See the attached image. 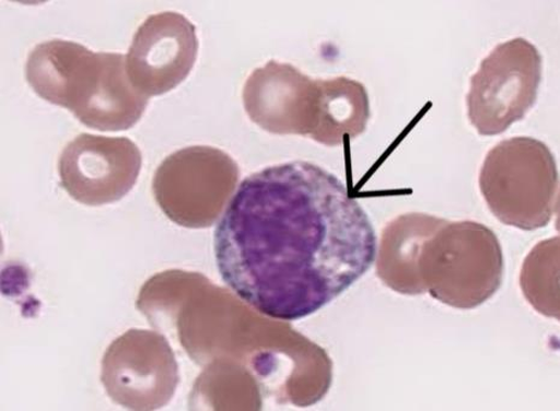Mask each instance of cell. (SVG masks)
I'll list each match as a JSON object with an SVG mask.
<instances>
[{
  "instance_id": "1",
  "label": "cell",
  "mask_w": 560,
  "mask_h": 411,
  "mask_svg": "<svg viewBox=\"0 0 560 411\" xmlns=\"http://www.w3.org/2000/svg\"><path fill=\"white\" fill-rule=\"evenodd\" d=\"M376 251L370 216L342 180L300 161L243 180L214 233L224 283L280 321L330 305L370 271Z\"/></svg>"
},
{
  "instance_id": "2",
  "label": "cell",
  "mask_w": 560,
  "mask_h": 411,
  "mask_svg": "<svg viewBox=\"0 0 560 411\" xmlns=\"http://www.w3.org/2000/svg\"><path fill=\"white\" fill-rule=\"evenodd\" d=\"M26 78L36 94L104 131L136 126L149 105L127 74L126 57L95 54L74 42L50 40L31 52Z\"/></svg>"
},
{
  "instance_id": "3",
  "label": "cell",
  "mask_w": 560,
  "mask_h": 411,
  "mask_svg": "<svg viewBox=\"0 0 560 411\" xmlns=\"http://www.w3.org/2000/svg\"><path fill=\"white\" fill-rule=\"evenodd\" d=\"M419 274L424 293L442 304L457 309L477 308L502 286L501 242L481 223L445 221L425 240Z\"/></svg>"
},
{
  "instance_id": "4",
  "label": "cell",
  "mask_w": 560,
  "mask_h": 411,
  "mask_svg": "<svg viewBox=\"0 0 560 411\" xmlns=\"http://www.w3.org/2000/svg\"><path fill=\"white\" fill-rule=\"evenodd\" d=\"M479 184L490 211L505 225L533 232L549 225L557 212L556 158L537 139L499 142L486 156Z\"/></svg>"
},
{
  "instance_id": "5",
  "label": "cell",
  "mask_w": 560,
  "mask_h": 411,
  "mask_svg": "<svg viewBox=\"0 0 560 411\" xmlns=\"http://www.w3.org/2000/svg\"><path fill=\"white\" fill-rule=\"evenodd\" d=\"M541 77L542 57L530 42L499 44L470 79V124L482 137L502 134L537 103Z\"/></svg>"
},
{
  "instance_id": "6",
  "label": "cell",
  "mask_w": 560,
  "mask_h": 411,
  "mask_svg": "<svg viewBox=\"0 0 560 411\" xmlns=\"http://www.w3.org/2000/svg\"><path fill=\"white\" fill-rule=\"evenodd\" d=\"M238 168L222 151L182 150L164 162L154 179L162 209L182 226H211L236 187Z\"/></svg>"
},
{
  "instance_id": "7",
  "label": "cell",
  "mask_w": 560,
  "mask_h": 411,
  "mask_svg": "<svg viewBox=\"0 0 560 411\" xmlns=\"http://www.w3.org/2000/svg\"><path fill=\"white\" fill-rule=\"evenodd\" d=\"M197 27L178 12L166 11L145 20L133 35L126 57L127 74L148 98L175 90L197 62Z\"/></svg>"
},
{
  "instance_id": "8",
  "label": "cell",
  "mask_w": 560,
  "mask_h": 411,
  "mask_svg": "<svg viewBox=\"0 0 560 411\" xmlns=\"http://www.w3.org/2000/svg\"><path fill=\"white\" fill-rule=\"evenodd\" d=\"M320 82L276 60L255 69L243 89V104L254 124L279 136L314 134Z\"/></svg>"
},
{
  "instance_id": "9",
  "label": "cell",
  "mask_w": 560,
  "mask_h": 411,
  "mask_svg": "<svg viewBox=\"0 0 560 411\" xmlns=\"http://www.w3.org/2000/svg\"><path fill=\"white\" fill-rule=\"evenodd\" d=\"M140 163L139 150L128 139L82 134L65 151L60 172L72 197L103 203L126 195Z\"/></svg>"
},
{
  "instance_id": "10",
  "label": "cell",
  "mask_w": 560,
  "mask_h": 411,
  "mask_svg": "<svg viewBox=\"0 0 560 411\" xmlns=\"http://www.w3.org/2000/svg\"><path fill=\"white\" fill-rule=\"evenodd\" d=\"M444 223L440 216L409 213L384 228L376 251V271L384 284L404 295L424 294L419 274L420 258L425 240Z\"/></svg>"
},
{
  "instance_id": "11",
  "label": "cell",
  "mask_w": 560,
  "mask_h": 411,
  "mask_svg": "<svg viewBox=\"0 0 560 411\" xmlns=\"http://www.w3.org/2000/svg\"><path fill=\"white\" fill-rule=\"evenodd\" d=\"M318 124L312 139L335 148L346 138L355 139L366 130L371 117L366 87L345 77L319 80Z\"/></svg>"
},
{
  "instance_id": "12",
  "label": "cell",
  "mask_w": 560,
  "mask_h": 411,
  "mask_svg": "<svg viewBox=\"0 0 560 411\" xmlns=\"http://www.w3.org/2000/svg\"><path fill=\"white\" fill-rule=\"evenodd\" d=\"M559 237L540 242L523 263L521 287L529 304L559 319Z\"/></svg>"
}]
</instances>
